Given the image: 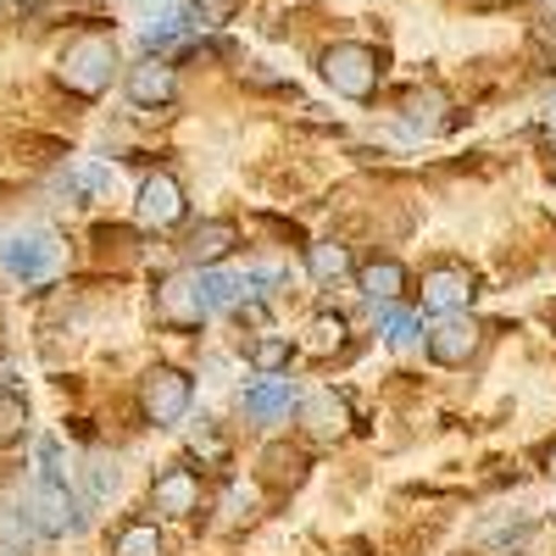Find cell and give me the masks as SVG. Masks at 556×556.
I'll return each mask as SVG.
<instances>
[{"mask_svg": "<svg viewBox=\"0 0 556 556\" xmlns=\"http://www.w3.org/2000/svg\"><path fill=\"white\" fill-rule=\"evenodd\" d=\"M317 67H323V78H329L334 96H345V101H367L379 89V78H384V56L374 51V45H356V39L329 45Z\"/></svg>", "mask_w": 556, "mask_h": 556, "instance_id": "obj_1", "label": "cell"}, {"mask_svg": "<svg viewBox=\"0 0 556 556\" xmlns=\"http://www.w3.org/2000/svg\"><path fill=\"white\" fill-rule=\"evenodd\" d=\"M112 67H117V45L112 39H101V34H84V39H73L67 51H62V84L73 89V96H84V101H96L101 89L112 84Z\"/></svg>", "mask_w": 556, "mask_h": 556, "instance_id": "obj_2", "label": "cell"}, {"mask_svg": "<svg viewBox=\"0 0 556 556\" xmlns=\"http://www.w3.org/2000/svg\"><path fill=\"white\" fill-rule=\"evenodd\" d=\"M139 406L156 429H173L184 412H190V379L178 374V367H151L146 379H139Z\"/></svg>", "mask_w": 556, "mask_h": 556, "instance_id": "obj_3", "label": "cell"}, {"mask_svg": "<svg viewBox=\"0 0 556 556\" xmlns=\"http://www.w3.org/2000/svg\"><path fill=\"white\" fill-rule=\"evenodd\" d=\"M62 262V245L51 235H12L7 245H0V267H7L12 278H23V285H39V278H51Z\"/></svg>", "mask_w": 556, "mask_h": 556, "instance_id": "obj_4", "label": "cell"}, {"mask_svg": "<svg viewBox=\"0 0 556 556\" xmlns=\"http://www.w3.org/2000/svg\"><path fill=\"white\" fill-rule=\"evenodd\" d=\"M156 317L167 323V329H201L206 301H201V285L190 273H173V278L156 285Z\"/></svg>", "mask_w": 556, "mask_h": 556, "instance_id": "obj_5", "label": "cell"}, {"mask_svg": "<svg viewBox=\"0 0 556 556\" xmlns=\"http://www.w3.org/2000/svg\"><path fill=\"white\" fill-rule=\"evenodd\" d=\"M34 529H39V534H51V540L67 534V529H84L78 501H73L67 479H51V473L39 479V490H34Z\"/></svg>", "mask_w": 556, "mask_h": 556, "instance_id": "obj_6", "label": "cell"}, {"mask_svg": "<svg viewBox=\"0 0 556 556\" xmlns=\"http://www.w3.org/2000/svg\"><path fill=\"white\" fill-rule=\"evenodd\" d=\"M134 212H139V223H146V228H173L184 217V184L173 173H151L146 184H139Z\"/></svg>", "mask_w": 556, "mask_h": 556, "instance_id": "obj_7", "label": "cell"}, {"mask_svg": "<svg viewBox=\"0 0 556 556\" xmlns=\"http://www.w3.org/2000/svg\"><path fill=\"white\" fill-rule=\"evenodd\" d=\"M479 340H484L479 323L451 312V317L440 323V329H429V356H434L440 367H462V362H468V356L479 351Z\"/></svg>", "mask_w": 556, "mask_h": 556, "instance_id": "obj_8", "label": "cell"}, {"mask_svg": "<svg viewBox=\"0 0 556 556\" xmlns=\"http://www.w3.org/2000/svg\"><path fill=\"white\" fill-rule=\"evenodd\" d=\"M173 96H178V73H173L162 56H151V62L128 67V101H134V106L156 112V106H167Z\"/></svg>", "mask_w": 556, "mask_h": 556, "instance_id": "obj_9", "label": "cell"}, {"mask_svg": "<svg viewBox=\"0 0 556 556\" xmlns=\"http://www.w3.org/2000/svg\"><path fill=\"white\" fill-rule=\"evenodd\" d=\"M473 301V273L468 267H434V273H424V306L429 312H462Z\"/></svg>", "mask_w": 556, "mask_h": 556, "instance_id": "obj_10", "label": "cell"}, {"mask_svg": "<svg viewBox=\"0 0 556 556\" xmlns=\"http://www.w3.org/2000/svg\"><path fill=\"white\" fill-rule=\"evenodd\" d=\"M151 506L162 518H190L195 506H201V484H195V473L190 468H167L156 484H151Z\"/></svg>", "mask_w": 556, "mask_h": 556, "instance_id": "obj_11", "label": "cell"}, {"mask_svg": "<svg viewBox=\"0 0 556 556\" xmlns=\"http://www.w3.org/2000/svg\"><path fill=\"white\" fill-rule=\"evenodd\" d=\"M301 424H306L317 440H340V434L351 429V406H345V395H334V390H317V395L301 401Z\"/></svg>", "mask_w": 556, "mask_h": 556, "instance_id": "obj_12", "label": "cell"}, {"mask_svg": "<svg viewBox=\"0 0 556 556\" xmlns=\"http://www.w3.org/2000/svg\"><path fill=\"white\" fill-rule=\"evenodd\" d=\"M235 245H240V228L217 217V223H201L195 235H190V245H184V251H190V262L212 267V262H223V256L235 251Z\"/></svg>", "mask_w": 556, "mask_h": 556, "instance_id": "obj_13", "label": "cell"}, {"mask_svg": "<svg viewBox=\"0 0 556 556\" xmlns=\"http://www.w3.org/2000/svg\"><path fill=\"white\" fill-rule=\"evenodd\" d=\"M290 406H295L290 379H267V384L245 390V417H256V424H273V417H285Z\"/></svg>", "mask_w": 556, "mask_h": 556, "instance_id": "obj_14", "label": "cell"}, {"mask_svg": "<svg viewBox=\"0 0 556 556\" xmlns=\"http://www.w3.org/2000/svg\"><path fill=\"white\" fill-rule=\"evenodd\" d=\"M401 106H406V123H412V128H429V134L445 128V112H451L445 89H412Z\"/></svg>", "mask_w": 556, "mask_h": 556, "instance_id": "obj_15", "label": "cell"}, {"mask_svg": "<svg viewBox=\"0 0 556 556\" xmlns=\"http://www.w3.org/2000/svg\"><path fill=\"white\" fill-rule=\"evenodd\" d=\"M195 285H201L206 312H212V306H240V295H251V278H245V273H201Z\"/></svg>", "mask_w": 556, "mask_h": 556, "instance_id": "obj_16", "label": "cell"}, {"mask_svg": "<svg viewBox=\"0 0 556 556\" xmlns=\"http://www.w3.org/2000/svg\"><path fill=\"white\" fill-rule=\"evenodd\" d=\"M356 285H362L367 301H395L401 285H406V273H401V262H367Z\"/></svg>", "mask_w": 556, "mask_h": 556, "instance_id": "obj_17", "label": "cell"}, {"mask_svg": "<svg viewBox=\"0 0 556 556\" xmlns=\"http://www.w3.org/2000/svg\"><path fill=\"white\" fill-rule=\"evenodd\" d=\"M374 306H379V334H384L395 351H412L417 340H424V329H417L412 312H401V306H390V301H374Z\"/></svg>", "mask_w": 556, "mask_h": 556, "instance_id": "obj_18", "label": "cell"}, {"mask_svg": "<svg viewBox=\"0 0 556 556\" xmlns=\"http://www.w3.org/2000/svg\"><path fill=\"white\" fill-rule=\"evenodd\" d=\"M306 351H317V356H334V351H345V317H340V312H323V317H312V329H306Z\"/></svg>", "mask_w": 556, "mask_h": 556, "instance_id": "obj_19", "label": "cell"}, {"mask_svg": "<svg viewBox=\"0 0 556 556\" xmlns=\"http://www.w3.org/2000/svg\"><path fill=\"white\" fill-rule=\"evenodd\" d=\"M306 267H312V278L334 285V278H345V273H351V256H345V245L323 240V245H312V251H306Z\"/></svg>", "mask_w": 556, "mask_h": 556, "instance_id": "obj_20", "label": "cell"}, {"mask_svg": "<svg viewBox=\"0 0 556 556\" xmlns=\"http://www.w3.org/2000/svg\"><path fill=\"white\" fill-rule=\"evenodd\" d=\"M262 462H267V479H278V484H301V473H306V456L290 445H267Z\"/></svg>", "mask_w": 556, "mask_h": 556, "instance_id": "obj_21", "label": "cell"}, {"mask_svg": "<svg viewBox=\"0 0 556 556\" xmlns=\"http://www.w3.org/2000/svg\"><path fill=\"white\" fill-rule=\"evenodd\" d=\"M117 556H162L156 523H128V529L117 534Z\"/></svg>", "mask_w": 556, "mask_h": 556, "instance_id": "obj_22", "label": "cell"}, {"mask_svg": "<svg viewBox=\"0 0 556 556\" xmlns=\"http://www.w3.org/2000/svg\"><path fill=\"white\" fill-rule=\"evenodd\" d=\"M28 424V401L17 390H0V445H12Z\"/></svg>", "mask_w": 556, "mask_h": 556, "instance_id": "obj_23", "label": "cell"}, {"mask_svg": "<svg viewBox=\"0 0 556 556\" xmlns=\"http://www.w3.org/2000/svg\"><path fill=\"white\" fill-rule=\"evenodd\" d=\"M62 184L67 190H84V195H112V167H73Z\"/></svg>", "mask_w": 556, "mask_h": 556, "instance_id": "obj_24", "label": "cell"}, {"mask_svg": "<svg viewBox=\"0 0 556 556\" xmlns=\"http://www.w3.org/2000/svg\"><path fill=\"white\" fill-rule=\"evenodd\" d=\"M251 362L262 367V374H278V367L290 362V340H278V334H262V340L251 345Z\"/></svg>", "mask_w": 556, "mask_h": 556, "instance_id": "obj_25", "label": "cell"}, {"mask_svg": "<svg viewBox=\"0 0 556 556\" xmlns=\"http://www.w3.org/2000/svg\"><path fill=\"white\" fill-rule=\"evenodd\" d=\"M195 12H201V23L223 28V23H235V12H240V0H195Z\"/></svg>", "mask_w": 556, "mask_h": 556, "instance_id": "obj_26", "label": "cell"}, {"mask_svg": "<svg viewBox=\"0 0 556 556\" xmlns=\"http://www.w3.org/2000/svg\"><path fill=\"white\" fill-rule=\"evenodd\" d=\"M178 34H184V17H178V12H167L162 23H151V28H146V45L156 51V45H173Z\"/></svg>", "mask_w": 556, "mask_h": 556, "instance_id": "obj_27", "label": "cell"}, {"mask_svg": "<svg viewBox=\"0 0 556 556\" xmlns=\"http://www.w3.org/2000/svg\"><path fill=\"white\" fill-rule=\"evenodd\" d=\"M251 506H256V490H251V484L228 490V513H235V518H251Z\"/></svg>", "mask_w": 556, "mask_h": 556, "instance_id": "obj_28", "label": "cell"}, {"mask_svg": "<svg viewBox=\"0 0 556 556\" xmlns=\"http://www.w3.org/2000/svg\"><path fill=\"white\" fill-rule=\"evenodd\" d=\"M534 51H540V56H545V67H556V34H551V28H545V23H540V28H534Z\"/></svg>", "mask_w": 556, "mask_h": 556, "instance_id": "obj_29", "label": "cell"}, {"mask_svg": "<svg viewBox=\"0 0 556 556\" xmlns=\"http://www.w3.org/2000/svg\"><path fill=\"white\" fill-rule=\"evenodd\" d=\"M545 146H551V156H556V128H551V134H545Z\"/></svg>", "mask_w": 556, "mask_h": 556, "instance_id": "obj_30", "label": "cell"}, {"mask_svg": "<svg viewBox=\"0 0 556 556\" xmlns=\"http://www.w3.org/2000/svg\"><path fill=\"white\" fill-rule=\"evenodd\" d=\"M545 462H551V479H556V445H551V456H545Z\"/></svg>", "mask_w": 556, "mask_h": 556, "instance_id": "obj_31", "label": "cell"}, {"mask_svg": "<svg viewBox=\"0 0 556 556\" xmlns=\"http://www.w3.org/2000/svg\"><path fill=\"white\" fill-rule=\"evenodd\" d=\"M468 7H495V0H468Z\"/></svg>", "mask_w": 556, "mask_h": 556, "instance_id": "obj_32", "label": "cell"}, {"mask_svg": "<svg viewBox=\"0 0 556 556\" xmlns=\"http://www.w3.org/2000/svg\"><path fill=\"white\" fill-rule=\"evenodd\" d=\"M0 556H17V551H12V545H0Z\"/></svg>", "mask_w": 556, "mask_h": 556, "instance_id": "obj_33", "label": "cell"}]
</instances>
